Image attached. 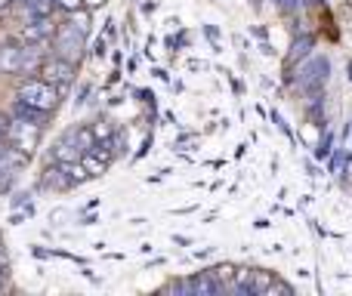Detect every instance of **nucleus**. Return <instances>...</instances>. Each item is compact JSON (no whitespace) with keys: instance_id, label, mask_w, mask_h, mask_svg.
<instances>
[{"instance_id":"20","label":"nucleus","mask_w":352,"mask_h":296,"mask_svg":"<svg viewBox=\"0 0 352 296\" xmlns=\"http://www.w3.org/2000/svg\"><path fill=\"white\" fill-rule=\"evenodd\" d=\"M275 3H278V6H281V10H284V12H294V10H296V6H300V0H275Z\"/></svg>"},{"instance_id":"16","label":"nucleus","mask_w":352,"mask_h":296,"mask_svg":"<svg viewBox=\"0 0 352 296\" xmlns=\"http://www.w3.org/2000/svg\"><path fill=\"white\" fill-rule=\"evenodd\" d=\"M275 293L290 296V293H294V287H290V284H284V281H278V278H275V281H272V287H269V293H266V296H275Z\"/></svg>"},{"instance_id":"6","label":"nucleus","mask_w":352,"mask_h":296,"mask_svg":"<svg viewBox=\"0 0 352 296\" xmlns=\"http://www.w3.org/2000/svg\"><path fill=\"white\" fill-rule=\"evenodd\" d=\"M40 74H43V80L56 84L59 90H65V86L74 80V62L62 59V56H53V59H43Z\"/></svg>"},{"instance_id":"22","label":"nucleus","mask_w":352,"mask_h":296,"mask_svg":"<svg viewBox=\"0 0 352 296\" xmlns=\"http://www.w3.org/2000/svg\"><path fill=\"white\" fill-rule=\"evenodd\" d=\"M12 3H16V0H0V16H6V12L12 10Z\"/></svg>"},{"instance_id":"11","label":"nucleus","mask_w":352,"mask_h":296,"mask_svg":"<svg viewBox=\"0 0 352 296\" xmlns=\"http://www.w3.org/2000/svg\"><path fill=\"white\" fill-rule=\"evenodd\" d=\"M49 111L37 108V105H28V102H16V117H22V121H31V123H43L47 121Z\"/></svg>"},{"instance_id":"19","label":"nucleus","mask_w":352,"mask_h":296,"mask_svg":"<svg viewBox=\"0 0 352 296\" xmlns=\"http://www.w3.org/2000/svg\"><path fill=\"white\" fill-rule=\"evenodd\" d=\"M343 160H346V154H343V151H337V154L331 158V170H333V173H340V170H343Z\"/></svg>"},{"instance_id":"8","label":"nucleus","mask_w":352,"mask_h":296,"mask_svg":"<svg viewBox=\"0 0 352 296\" xmlns=\"http://www.w3.org/2000/svg\"><path fill=\"white\" fill-rule=\"evenodd\" d=\"M22 37L28 43H40V40H47V37H53V22H49V16H31V18H25Z\"/></svg>"},{"instance_id":"7","label":"nucleus","mask_w":352,"mask_h":296,"mask_svg":"<svg viewBox=\"0 0 352 296\" xmlns=\"http://www.w3.org/2000/svg\"><path fill=\"white\" fill-rule=\"evenodd\" d=\"M173 290H183V293H191V296H216L222 290V284L216 281L210 271H201V275H195V278H189V281L176 284Z\"/></svg>"},{"instance_id":"15","label":"nucleus","mask_w":352,"mask_h":296,"mask_svg":"<svg viewBox=\"0 0 352 296\" xmlns=\"http://www.w3.org/2000/svg\"><path fill=\"white\" fill-rule=\"evenodd\" d=\"M309 49H312V37H300V40L294 43V53L288 56V62H296V59H303V56H309Z\"/></svg>"},{"instance_id":"1","label":"nucleus","mask_w":352,"mask_h":296,"mask_svg":"<svg viewBox=\"0 0 352 296\" xmlns=\"http://www.w3.org/2000/svg\"><path fill=\"white\" fill-rule=\"evenodd\" d=\"M59 92L62 90L56 84H49V80L31 77L19 86V102H28V105H37V108H43V111H53L56 105H59Z\"/></svg>"},{"instance_id":"2","label":"nucleus","mask_w":352,"mask_h":296,"mask_svg":"<svg viewBox=\"0 0 352 296\" xmlns=\"http://www.w3.org/2000/svg\"><path fill=\"white\" fill-rule=\"evenodd\" d=\"M272 281H275V278L263 269H238L232 290H238V293H244V296H266Z\"/></svg>"},{"instance_id":"5","label":"nucleus","mask_w":352,"mask_h":296,"mask_svg":"<svg viewBox=\"0 0 352 296\" xmlns=\"http://www.w3.org/2000/svg\"><path fill=\"white\" fill-rule=\"evenodd\" d=\"M327 74H331V62L321 59V56H315V59H309L306 65L300 68V86L306 92H318L321 86H325Z\"/></svg>"},{"instance_id":"13","label":"nucleus","mask_w":352,"mask_h":296,"mask_svg":"<svg viewBox=\"0 0 352 296\" xmlns=\"http://www.w3.org/2000/svg\"><path fill=\"white\" fill-rule=\"evenodd\" d=\"M40 65H43V56H40V49H34V47H22V74L25 71H40Z\"/></svg>"},{"instance_id":"3","label":"nucleus","mask_w":352,"mask_h":296,"mask_svg":"<svg viewBox=\"0 0 352 296\" xmlns=\"http://www.w3.org/2000/svg\"><path fill=\"white\" fill-rule=\"evenodd\" d=\"M6 142H10L12 148H19V151L31 154V148H37V142H40V123H31V121L16 117L10 133H6Z\"/></svg>"},{"instance_id":"18","label":"nucleus","mask_w":352,"mask_h":296,"mask_svg":"<svg viewBox=\"0 0 352 296\" xmlns=\"http://www.w3.org/2000/svg\"><path fill=\"white\" fill-rule=\"evenodd\" d=\"M10 127H12V117H10V114H0V142L6 139V133H10Z\"/></svg>"},{"instance_id":"9","label":"nucleus","mask_w":352,"mask_h":296,"mask_svg":"<svg viewBox=\"0 0 352 296\" xmlns=\"http://www.w3.org/2000/svg\"><path fill=\"white\" fill-rule=\"evenodd\" d=\"M40 185L43 188H53V191H65L71 188V176H68V166L65 164H56V166H47L40 176Z\"/></svg>"},{"instance_id":"17","label":"nucleus","mask_w":352,"mask_h":296,"mask_svg":"<svg viewBox=\"0 0 352 296\" xmlns=\"http://www.w3.org/2000/svg\"><path fill=\"white\" fill-rule=\"evenodd\" d=\"M331 145H333V136L327 133L325 139H321V145H318V158H327V154H331Z\"/></svg>"},{"instance_id":"12","label":"nucleus","mask_w":352,"mask_h":296,"mask_svg":"<svg viewBox=\"0 0 352 296\" xmlns=\"http://www.w3.org/2000/svg\"><path fill=\"white\" fill-rule=\"evenodd\" d=\"M53 6H56V0H22V10L28 18L31 16H49Z\"/></svg>"},{"instance_id":"4","label":"nucleus","mask_w":352,"mask_h":296,"mask_svg":"<svg viewBox=\"0 0 352 296\" xmlns=\"http://www.w3.org/2000/svg\"><path fill=\"white\" fill-rule=\"evenodd\" d=\"M80 47H84V28H78V25H65V28L56 34V53L53 56H62V59L74 62L80 56Z\"/></svg>"},{"instance_id":"10","label":"nucleus","mask_w":352,"mask_h":296,"mask_svg":"<svg viewBox=\"0 0 352 296\" xmlns=\"http://www.w3.org/2000/svg\"><path fill=\"white\" fill-rule=\"evenodd\" d=\"M0 71L22 74V47H0Z\"/></svg>"},{"instance_id":"23","label":"nucleus","mask_w":352,"mask_h":296,"mask_svg":"<svg viewBox=\"0 0 352 296\" xmlns=\"http://www.w3.org/2000/svg\"><path fill=\"white\" fill-rule=\"evenodd\" d=\"M80 3H84V6H102L105 0H80Z\"/></svg>"},{"instance_id":"24","label":"nucleus","mask_w":352,"mask_h":296,"mask_svg":"<svg viewBox=\"0 0 352 296\" xmlns=\"http://www.w3.org/2000/svg\"><path fill=\"white\" fill-rule=\"evenodd\" d=\"M3 284H6V271H3V265H0V290H3Z\"/></svg>"},{"instance_id":"21","label":"nucleus","mask_w":352,"mask_h":296,"mask_svg":"<svg viewBox=\"0 0 352 296\" xmlns=\"http://www.w3.org/2000/svg\"><path fill=\"white\" fill-rule=\"evenodd\" d=\"M59 6H65V10H78L80 6V0H56Z\"/></svg>"},{"instance_id":"14","label":"nucleus","mask_w":352,"mask_h":296,"mask_svg":"<svg viewBox=\"0 0 352 296\" xmlns=\"http://www.w3.org/2000/svg\"><path fill=\"white\" fill-rule=\"evenodd\" d=\"M210 275L216 278V281L222 284V290L232 287L235 284V275H238V269H232V265H216V269H210Z\"/></svg>"},{"instance_id":"25","label":"nucleus","mask_w":352,"mask_h":296,"mask_svg":"<svg viewBox=\"0 0 352 296\" xmlns=\"http://www.w3.org/2000/svg\"><path fill=\"white\" fill-rule=\"evenodd\" d=\"M306 3H325V0H306Z\"/></svg>"}]
</instances>
